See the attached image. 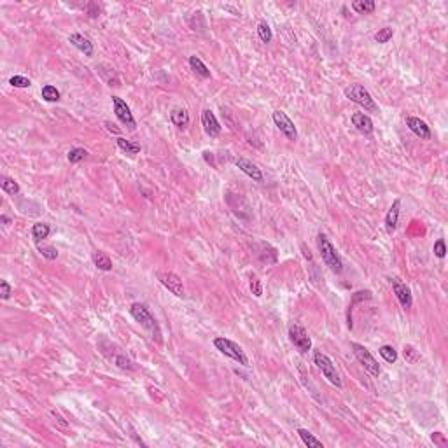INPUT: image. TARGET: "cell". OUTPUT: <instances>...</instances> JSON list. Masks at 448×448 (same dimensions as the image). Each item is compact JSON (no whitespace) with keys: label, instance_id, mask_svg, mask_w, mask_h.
<instances>
[{"label":"cell","instance_id":"cell-1","mask_svg":"<svg viewBox=\"0 0 448 448\" xmlns=\"http://www.w3.org/2000/svg\"><path fill=\"white\" fill-rule=\"evenodd\" d=\"M130 315L151 334V338L156 340L158 343H161V329H160V324L158 320L154 319V315L151 313V310L147 308V305L144 303H133L130 306Z\"/></svg>","mask_w":448,"mask_h":448},{"label":"cell","instance_id":"cell-2","mask_svg":"<svg viewBox=\"0 0 448 448\" xmlns=\"http://www.w3.org/2000/svg\"><path fill=\"white\" fill-rule=\"evenodd\" d=\"M317 244H319V251H320V258H322V261L329 266L331 272L336 273V275H340V273L343 272V261H342V258H340L336 247L331 244V240L324 233H319V237H317Z\"/></svg>","mask_w":448,"mask_h":448},{"label":"cell","instance_id":"cell-3","mask_svg":"<svg viewBox=\"0 0 448 448\" xmlns=\"http://www.w3.org/2000/svg\"><path fill=\"white\" fill-rule=\"evenodd\" d=\"M345 96L350 100V102L357 103L359 107H363L364 110L368 112H377L378 110V105L375 103L373 96L370 95V91H368L364 86L361 84H350L349 88H345Z\"/></svg>","mask_w":448,"mask_h":448},{"label":"cell","instance_id":"cell-4","mask_svg":"<svg viewBox=\"0 0 448 448\" xmlns=\"http://www.w3.org/2000/svg\"><path fill=\"white\" fill-rule=\"evenodd\" d=\"M214 345L219 352L224 354V356L231 357V359L237 361V363L242 364V366H249V359H247V356H245V352L242 350V347L238 345V343L233 342V340L224 338V336H217V338L214 340Z\"/></svg>","mask_w":448,"mask_h":448},{"label":"cell","instance_id":"cell-5","mask_svg":"<svg viewBox=\"0 0 448 448\" xmlns=\"http://www.w3.org/2000/svg\"><path fill=\"white\" fill-rule=\"evenodd\" d=\"M350 349H352L354 356L357 357V361L363 364V368L371 375V377H378V375L382 373L378 361L371 356V352L366 349V347L361 345V343H357V342H352V343H350Z\"/></svg>","mask_w":448,"mask_h":448},{"label":"cell","instance_id":"cell-6","mask_svg":"<svg viewBox=\"0 0 448 448\" xmlns=\"http://www.w3.org/2000/svg\"><path fill=\"white\" fill-rule=\"evenodd\" d=\"M313 363L317 364V368L322 371V375L331 382V384L336 385L338 389L342 387V380H340V375H338V371H336V366L326 354L320 352V350H315V352H313Z\"/></svg>","mask_w":448,"mask_h":448},{"label":"cell","instance_id":"cell-7","mask_svg":"<svg viewBox=\"0 0 448 448\" xmlns=\"http://www.w3.org/2000/svg\"><path fill=\"white\" fill-rule=\"evenodd\" d=\"M273 123L277 125V128L280 130V133L285 137L287 140H291V142H294V140H298V130H296L294 123H292V119L289 118L287 114H285L284 110H275L273 112Z\"/></svg>","mask_w":448,"mask_h":448},{"label":"cell","instance_id":"cell-8","mask_svg":"<svg viewBox=\"0 0 448 448\" xmlns=\"http://www.w3.org/2000/svg\"><path fill=\"white\" fill-rule=\"evenodd\" d=\"M289 340H291L292 345H294L301 354L308 352V350L312 349V340H310V336L306 333L305 327L299 326V324H292V326L289 327Z\"/></svg>","mask_w":448,"mask_h":448},{"label":"cell","instance_id":"cell-9","mask_svg":"<svg viewBox=\"0 0 448 448\" xmlns=\"http://www.w3.org/2000/svg\"><path fill=\"white\" fill-rule=\"evenodd\" d=\"M112 109H114L116 118H118L123 125L128 126V128H132V130L135 128L137 126L135 118H133L132 110H130V107L126 105L125 100H121L119 96H112Z\"/></svg>","mask_w":448,"mask_h":448},{"label":"cell","instance_id":"cell-10","mask_svg":"<svg viewBox=\"0 0 448 448\" xmlns=\"http://www.w3.org/2000/svg\"><path fill=\"white\" fill-rule=\"evenodd\" d=\"M158 280H160L161 284H163L165 287H167L168 291L172 292V294H175L177 298H184V296H186L182 279H180L179 275H175V273H172V272H161V273H158Z\"/></svg>","mask_w":448,"mask_h":448},{"label":"cell","instance_id":"cell-11","mask_svg":"<svg viewBox=\"0 0 448 448\" xmlns=\"http://www.w3.org/2000/svg\"><path fill=\"white\" fill-rule=\"evenodd\" d=\"M391 284H392V289H394V294H396L397 301L401 303V306H403L404 310L411 308V305H413V296H411L410 287H408V285L404 284L401 279H397V277H392Z\"/></svg>","mask_w":448,"mask_h":448},{"label":"cell","instance_id":"cell-12","mask_svg":"<svg viewBox=\"0 0 448 448\" xmlns=\"http://www.w3.org/2000/svg\"><path fill=\"white\" fill-rule=\"evenodd\" d=\"M201 125H203V128H205V133H207L208 137H212V139H215V137L221 135L222 126H221V123L217 121L215 114L210 109H205L203 112H201Z\"/></svg>","mask_w":448,"mask_h":448},{"label":"cell","instance_id":"cell-13","mask_svg":"<svg viewBox=\"0 0 448 448\" xmlns=\"http://www.w3.org/2000/svg\"><path fill=\"white\" fill-rule=\"evenodd\" d=\"M406 126L420 140H431L432 132H431V128H429V125L424 121V119L415 118V116H410V118H406Z\"/></svg>","mask_w":448,"mask_h":448},{"label":"cell","instance_id":"cell-14","mask_svg":"<svg viewBox=\"0 0 448 448\" xmlns=\"http://www.w3.org/2000/svg\"><path fill=\"white\" fill-rule=\"evenodd\" d=\"M235 165H237L238 170H242L245 175L251 177V179L256 180V182H263V180H265L261 168H258V165L252 163L251 160H245V158H237V160H235Z\"/></svg>","mask_w":448,"mask_h":448},{"label":"cell","instance_id":"cell-15","mask_svg":"<svg viewBox=\"0 0 448 448\" xmlns=\"http://www.w3.org/2000/svg\"><path fill=\"white\" fill-rule=\"evenodd\" d=\"M68 42H70L74 48H77L81 53H84V56H93V53H95L93 42L89 41L88 37H84L82 34H70V37H68Z\"/></svg>","mask_w":448,"mask_h":448},{"label":"cell","instance_id":"cell-16","mask_svg":"<svg viewBox=\"0 0 448 448\" xmlns=\"http://www.w3.org/2000/svg\"><path fill=\"white\" fill-rule=\"evenodd\" d=\"M352 125L356 126L361 133H364V135H371V133H373V128H375L371 118L368 114H364V112H354Z\"/></svg>","mask_w":448,"mask_h":448},{"label":"cell","instance_id":"cell-17","mask_svg":"<svg viewBox=\"0 0 448 448\" xmlns=\"http://www.w3.org/2000/svg\"><path fill=\"white\" fill-rule=\"evenodd\" d=\"M399 212H401V200H396L392 203V207L389 208L387 215H385V228L387 231H394L399 221Z\"/></svg>","mask_w":448,"mask_h":448},{"label":"cell","instance_id":"cell-18","mask_svg":"<svg viewBox=\"0 0 448 448\" xmlns=\"http://www.w3.org/2000/svg\"><path fill=\"white\" fill-rule=\"evenodd\" d=\"M189 67H191V70H193L194 74L198 75V77H201V79H210V70H208L207 65H205L203 61H201V58H200V56H196V55L189 56Z\"/></svg>","mask_w":448,"mask_h":448},{"label":"cell","instance_id":"cell-19","mask_svg":"<svg viewBox=\"0 0 448 448\" xmlns=\"http://www.w3.org/2000/svg\"><path fill=\"white\" fill-rule=\"evenodd\" d=\"M170 119L179 130H186L189 126V112L186 109H173L170 112Z\"/></svg>","mask_w":448,"mask_h":448},{"label":"cell","instance_id":"cell-20","mask_svg":"<svg viewBox=\"0 0 448 448\" xmlns=\"http://www.w3.org/2000/svg\"><path fill=\"white\" fill-rule=\"evenodd\" d=\"M49 233H51V228L46 222H35L32 226V237H34L35 244H41V240L49 237Z\"/></svg>","mask_w":448,"mask_h":448},{"label":"cell","instance_id":"cell-21","mask_svg":"<svg viewBox=\"0 0 448 448\" xmlns=\"http://www.w3.org/2000/svg\"><path fill=\"white\" fill-rule=\"evenodd\" d=\"M93 263H95L96 268L102 270V272H110L112 270V259L102 251H96L95 254H93Z\"/></svg>","mask_w":448,"mask_h":448},{"label":"cell","instance_id":"cell-22","mask_svg":"<svg viewBox=\"0 0 448 448\" xmlns=\"http://www.w3.org/2000/svg\"><path fill=\"white\" fill-rule=\"evenodd\" d=\"M0 187H2L4 193L11 194V196H14V194L20 193V186H18L16 180L11 179V177H6V175L0 177Z\"/></svg>","mask_w":448,"mask_h":448},{"label":"cell","instance_id":"cell-23","mask_svg":"<svg viewBox=\"0 0 448 448\" xmlns=\"http://www.w3.org/2000/svg\"><path fill=\"white\" fill-rule=\"evenodd\" d=\"M375 7H377V4L373 0H356V2H352V9L357 14H370L375 11Z\"/></svg>","mask_w":448,"mask_h":448},{"label":"cell","instance_id":"cell-24","mask_svg":"<svg viewBox=\"0 0 448 448\" xmlns=\"http://www.w3.org/2000/svg\"><path fill=\"white\" fill-rule=\"evenodd\" d=\"M118 147L121 151H125L126 154L140 153V144L139 142H132V140H126V139H123V137H118Z\"/></svg>","mask_w":448,"mask_h":448},{"label":"cell","instance_id":"cell-25","mask_svg":"<svg viewBox=\"0 0 448 448\" xmlns=\"http://www.w3.org/2000/svg\"><path fill=\"white\" fill-rule=\"evenodd\" d=\"M298 434L299 438L303 439V443H305L306 446H317V448H322V441L320 439H317L315 436L312 434L310 431H306V429H298Z\"/></svg>","mask_w":448,"mask_h":448},{"label":"cell","instance_id":"cell-26","mask_svg":"<svg viewBox=\"0 0 448 448\" xmlns=\"http://www.w3.org/2000/svg\"><path fill=\"white\" fill-rule=\"evenodd\" d=\"M258 35H259V39L265 42V44L272 42L273 34H272V28H270V25L266 23V21H259V23H258Z\"/></svg>","mask_w":448,"mask_h":448},{"label":"cell","instance_id":"cell-27","mask_svg":"<svg viewBox=\"0 0 448 448\" xmlns=\"http://www.w3.org/2000/svg\"><path fill=\"white\" fill-rule=\"evenodd\" d=\"M67 158L70 163H81V161H84L88 158V151L82 149V147H74V149L68 151Z\"/></svg>","mask_w":448,"mask_h":448},{"label":"cell","instance_id":"cell-28","mask_svg":"<svg viewBox=\"0 0 448 448\" xmlns=\"http://www.w3.org/2000/svg\"><path fill=\"white\" fill-rule=\"evenodd\" d=\"M378 354L384 357V361H387V363H391V364H394L397 361V350L394 349L392 345H382L380 349H378Z\"/></svg>","mask_w":448,"mask_h":448},{"label":"cell","instance_id":"cell-29","mask_svg":"<svg viewBox=\"0 0 448 448\" xmlns=\"http://www.w3.org/2000/svg\"><path fill=\"white\" fill-rule=\"evenodd\" d=\"M41 95H42V98H44L46 102H58L60 96H61L60 91H58L55 86H51V84H46L44 88H42Z\"/></svg>","mask_w":448,"mask_h":448},{"label":"cell","instance_id":"cell-30","mask_svg":"<svg viewBox=\"0 0 448 448\" xmlns=\"http://www.w3.org/2000/svg\"><path fill=\"white\" fill-rule=\"evenodd\" d=\"M392 35H394V28L392 27H384V28H380L377 34H375V41H377L378 44H385V42L391 41Z\"/></svg>","mask_w":448,"mask_h":448},{"label":"cell","instance_id":"cell-31","mask_svg":"<svg viewBox=\"0 0 448 448\" xmlns=\"http://www.w3.org/2000/svg\"><path fill=\"white\" fill-rule=\"evenodd\" d=\"M403 354H404V359H406L408 363H411V364H415V363L420 361V354H418V350L415 349V347H411V345H404Z\"/></svg>","mask_w":448,"mask_h":448},{"label":"cell","instance_id":"cell-32","mask_svg":"<svg viewBox=\"0 0 448 448\" xmlns=\"http://www.w3.org/2000/svg\"><path fill=\"white\" fill-rule=\"evenodd\" d=\"M9 84L13 86V88H30L32 81L27 77H23V75H13V77L9 79Z\"/></svg>","mask_w":448,"mask_h":448},{"label":"cell","instance_id":"cell-33","mask_svg":"<svg viewBox=\"0 0 448 448\" xmlns=\"http://www.w3.org/2000/svg\"><path fill=\"white\" fill-rule=\"evenodd\" d=\"M249 287H251L252 294H254L256 298H261V294H263V285H261V280L258 279V275H254V273H252V275H251V280H249Z\"/></svg>","mask_w":448,"mask_h":448},{"label":"cell","instance_id":"cell-34","mask_svg":"<svg viewBox=\"0 0 448 448\" xmlns=\"http://www.w3.org/2000/svg\"><path fill=\"white\" fill-rule=\"evenodd\" d=\"M37 249H39V252H41V254L44 256L46 259H49V261H53V259L58 258V251H56L55 247H51V245H41V244H37Z\"/></svg>","mask_w":448,"mask_h":448},{"label":"cell","instance_id":"cell-35","mask_svg":"<svg viewBox=\"0 0 448 448\" xmlns=\"http://www.w3.org/2000/svg\"><path fill=\"white\" fill-rule=\"evenodd\" d=\"M434 254L438 256V258H445V256H446V245H445V240H443V238L436 240V244H434Z\"/></svg>","mask_w":448,"mask_h":448},{"label":"cell","instance_id":"cell-36","mask_svg":"<svg viewBox=\"0 0 448 448\" xmlns=\"http://www.w3.org/2000/svg\"><path fill=\"white\" fill-rule=\"evenodd\" d=\"M0 296H2V299H9L11 298V285L7 280H2L0 282Z\"/></svg>","mask_w":448,"mask_h":448},{"label":"cell","instance_id":"cell-37","mask_svg":"<svg viewBox=\"0 0 448 448\" xmlns=\"http://www.w3.org/2000/svg\"><path fill=\"white\" fill-rule=\"evenodd\" d=\"M432 441L434 443H438V445H446V439L443 438V434L441 432H434V434H432Z\"/></svg>","mask_w":448,"mask_h":448},{"label":"cell","instance_id":"cell-38","mask_svg":"<svg viewBox=\"0 0 448 448\" xmlns=\"http://www.w3.org/2000/svg\"><path fill=\"white\" fill-rule=\"evenodd\" d=\"M0 221H2L4 224H9V219H7L6 215H2V217H0Z\"/></svg>","mask_w":448,"mask_h":448}]
</instances>
